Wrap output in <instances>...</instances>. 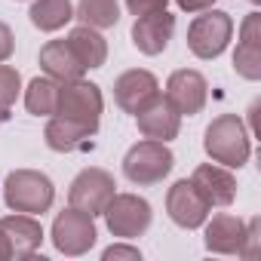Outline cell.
<instances>
[{
  "label": "cell",
  "mask_w": 261,
  "mask_h": 261,
  "mask_svg": "<svg viewBox=\"0 0 261 261\" xmlns=\"http://www.w3.org/2000/svg\"><path fill=\"white\" fill-rule=\"evenodd\" d=\"M28 19L37 31L56 34L74 19V4L71 0H34L31 10H28Z\"/></svg>",
  "instance_id": "ffe728a7"
},
{
  "label": "cell",
  "mask_w": 261,
  "mask_h": 261,
  "mask_svg": "<svg viewBox=\"0 0 261 261\" xmlns=\"http://www.w3.org/2000/svg\"><path fill=\"white\" fill-rule=\"evenodd\" d=\"M7 258H13V249H10V240H7V233L0 230V261H7Z\"/></svg>",
  "instance_id": "4dcf8cb0"
},
{
  "label": "cell",
  "mask_w": 261,
  "mask_h": 261,
  "mask_svg": "<svg viewBox=\"0 0 261 261\" xmlns=\"http://www.w3.org/2000/svg\"><path fill=\"white\" fill-rule=\"evenodd\" d=\"M59 92H62V83L53 80V77H34L28 86H25V108L28 114L34 117H53L56 108H59Z\"/></svg>",
  "instance_id": "44dd1931"
},
{
  "label": "cell",
  "mask_w": 261,
  "mask_h": 261,
  "mask_svg": "<svg viewBox=\"0 0 261 261\" xmlns=\"http://www.w3.org/2000/svg\"><path fill=\"white\" fill-rule=\"evenodd\" d=\"M175 166V154L169 151L166 142H154V139H142L123 157V175L126 181H133L136 188H154L160 185Z\"/></svg>",
  "instance_id": "3957f363"
},
{
  "label": "cell",
  "mask_w": 261,
  "mask_h": 261,
  "mask_svg": "<svg viewBox=\"0 0 261 261\" xmlns=\"http://www.w3.org/2000/svg\"><path fill=\"white\" fill-rule=\"evenodd\" d=\"M163 95L175 105V111H178L181 117H197V114L206 108V101H209V83H206V77H203L200 71H194V68H178V71L169 74Z\"/></svg>",
  "instance_id": "8fae6325"
},
{
  "label": "cell",
  "mask_w": 261,
  "mask_h": 261,
  "mask_svg": "<svg viewBox=\"0 0 261 261\" xmlns=\"http://www.w3.org/2000/svg\"><path fill=\"white\" fill-rule=\"evenodd\" d=\"M101 111H105V98H101V89L89 80H71V83H62V92H59V108L56 114L59 117H68L80 126H86L89 133H98L101 126Z\"/></svg>",
  "instance_id": "8992f818"
},
{
  "label": "cell",
  "mask_w": 261,
  "mask_h": 261,
  "mask_svg": "<svg viewBox=\"0 0 261 261\" xmlns=\"http://www.w3.org/2000/svg\"><path fill=\"white\" fill-rule=\"evenodd\" d=\"M133 117L139 123V133L145 139H154V142H172L181 133V114L175 111V105L163 92L151 95Z\"/></svg>",
  "instance_id": "9c48e42d"
},
{
  "label": "cell",
  "mask_w": 261,
  "mask_h": 261,
  "mask_svg": "<svg viewBox=\"0 0 261 261\" xmlns=\"http://www.w3.org/2000/svg\"><path fill=\"white\" fill-rule=\"evenodd\" d=\"M101 261H142L139 246H129V243H114L101 252Z\"/></svg>",
  "instance_id": "484cf974"
},
{
  "label": "cell",
  "mask_w": 261,
  "mask_h": 261,
  "mask_svg": "<svg viewBox=\"0 0 261 261\" xmlns=\"http://www.w3.org/2000/svg\"><path fill=\"white\" fill-rule=\"evenodd\" d=\"M117 194V181L108 169H98V166H89V169H80L68 188V206L86 212V215H101L105 206L111 203V197Z\"/></svg>",
  "instance_id": "52a82bcc"
},
{
  "label": "cell",
  "mask_w": 261,
  "mask_h": 261,
  "mask_svg": "<svg viewBox=\"0 0 261 261\" xmlns=\"http://www.w3.org/2000/svg\"><path fill=\"white\" fill-rule=\"evenodd\" d=\"M169 0H126V10L129 16H148V13H157V10H166Z\"/></svg>",
  "instance_id": "4316f807"
},
{
  "label": "cell",
  "mask_w": 261,
  "mask_h": 261,
  "mask_svg": "<svg viewBox=\"0 0 261 261\" xmlns=\"http://www.w3.org/2000/svg\"><path fill=\"white\" fill-rule=\"evenodd\" d=\"M230 37H233L230 13H224V10H203V13L194 16V22L188 28V49L197 59L212 62V59H218L227 49Z\"/></svg>",
  "instance_id": "277c9868"
},
{
  "label": "cell",
  "mask_w": 261,
  "mask_h": 261,
  "mask_svg": "<svg viewBox=\"0 0 261 261\" xmlns=\"http://www.w3.org/2000/svg\"><path fill=\"white\" fill-rule=\"evenodd\" d=\"M181 13H203V10H212L218 0H175Z\"/></svg>",
  "instance_id": "f546056e"
},
{
  "label": "cell",
  "mask_w": 261,
  "mask_h": 261,
  "mask_svg": "<svg viewBox=\"0 0 261 261\" xmlns=\"http://www.w3.org/2000/svg\"><path fill=\"white\" fill-rule=\"evenodd\" d=\"M258 243H261V218H249L246 221V230H243L240 255L243 258H258Z\"/></svg>",
  "instance_id": "d4e9b609"
},
{
  "label": "cell",
  "mask_w": 261,
  "mask_h": 261,
  "mask_svg": "<svg viewBox=\"0 0 261 261\" xmlns=\"http://www.w3.org/2000/svg\"><path fill=\"white\" fill-rule=\"evenodd\" d=\"M13 53H16V34L7 22H0V62H10Z\"/></svg>",
  "instance_id": "f1b7e54d"
},
{
  "label": "cell",
  "mask_w": 261,
  "mask_h": 261,
  "mask_svg": "<svg viewBox=\"0 0 261 261\" xmlns=\"http://www.w3.org/2000/svg\"><path fill=\"white\" fill-rule=\"evenodd\" d=\"M249 4H258V0H249Z\"/></svg>",
  "instance_id": "d6a6232c"
},
{
  "label": "cell",
  "mask_w": 261,
  "mask_h": 261,
  "mask_svg": "<svg viewBox=\"0 0 261 261\" xmlns=\"http://www.w3.org/2000/svg\"><path fill=\"white\" fill-rule=\"evenodd\" d=\"M160 92V83L151 71L145 68H129L114 80V101L126 111V114H136L151 95Z\"/></svg>",
  "instance_id": "9a60e30c"
},
{
  "label": "cell",
  "mask_w": 261,
  "mask_h": 261,
  "mask_svg": "<svg viewBox=\"0 0 261 261\" xmlns=\"http://www.w3.org/2000/svg\"><path fill=\"white\" fill-rule=\"evenodd\" d=\"M240 40H252L261 43V13H249L240 25Z\"/></svg>",
  "instance_id": "83f0119b"
},
{
  "label": "cell",
  "mask_w": 261,
  "mask_h": 261,
  "mask_svg": "<svg viewBox=\"0 0 261 261\" xmlns=\"http://www.w3.org/2000/svg\"><path fill=\"white\" fill-rule=\"evenodd\" d=\"M4 203L13 212L43 215L56 203V185L40 169H13L4 181Z\"/></svg>",
  "instance_id": "7a4b0ae2"
},
{
  "label": "cell",
  "mask_w": 261,
  "mask_h": 261,
  "mask_svg": "<svg viewBox=\"0 0 261 261\" xmlns=\"http://www.w3.org/2000/svg\"><path fill=\"white\" fill-rule=\"evenodd\" d=\"M191 181L212 209H224L237 200V175L221 163H200L191 172Z\"/></svg>",
  "instance_id": "7c38bea8"
},
{
  "label": "cell",
  "mask_w": 261,
  "mask_h": 261,
  "mask_svg": "<svg viewBox=\"0 0 261 261\" xmlns=\"http://www.w3.org/2000/svg\"><path fill=\"white\" fill-rule=\"evenodd\" d=\"M233 71H237V77H243L249 83L261 80V43L240 40L233 49Z\"/></svg>",
  "instance_id": "603a6c76"
},
{
  "label": "cell",
  "mask_w": 261,
  "mask_h": 261,
  "mask_svg": "<svg viewBox=\"0 0 261 261\" xmlns=\"http://www.w3.org/2000/svg\"><path fill=\"white\" fill-rule=\"evenodd\" d=\"M74 16L80 19V25H89V28H114L120 22V0H80Z\"/></svg>",
  "instance_id": "7402d4cb"
},
{
  "label": "cell",
  "mask_w": 261,
  "mask_h": 261,
  "mask_svg": "<svg viewBox=\"0 0 261 261\" xmlns=\"http://www.w3.org/2000/svg\"><path fill=\"white\" fill-rule=\"evenodd\" d=\"M40 68L46 77L59 80V83H71V80H80L86 74L83 62L77 59V53L71 49L68 40H49L40 46Z\"/></svg>",
  "instance_id": "e0dca14e"
},
{
  "label": "cell",
  "mask_w": 261,
  "mask_h": 261,
  "mask_svg": "<svg viewBox=\"0 0 261 261\" xmlns=\"http://www.w3.org/2000/svg\"><path fill=\"white\" fill-rule=\"evenodd\" d=\"M98 240V230H95V218L68 206L65 212L56 215L53 221V246L56 252L68 255V258H80L86 255Z\"/></svg>",
  "instance_id": "ba28073f"
},
{
  "label": "cell",
  "mask_w": 261,
  "mask_h": 261,
  "mask_svg": "<svg viewBox=\"0 0 261 261\" xmlns=\"http://www.w3.org/2000/svg\"><path fill=\"white\" fill-rule=\"evenodd\" d=\"M101 215H105L108 230L120 240H136V237L148 233V227L154 221L151 203L139 194H114Z\"/></svg>",
  "instance_id": "5b68a950"
},
{
  "label": "cell",
  "mask_w": 261,
  "mask_h": 261,
  "mask_svg": "<svg viewBox=\"0 0 261 261\" xmlns=\"http://www.w3.org/2000/svg\"><path fill=\"white\" fill-rule=\"evenodd\" d=\"M0 230L7 233L13 258H19V261L31 258L40 249V243H43V224L37 221V215H28V212L4 215V218H0Z\"/></svg>",
  "instance_id": "2e32d148"
},
{
  "label": "cell",
  "mask_w": 261,
  "mask_h": 261,
  "mask_svg": "<svg viewBox=\"0 0 261 261\" xmlns=\"http://www.w3.org/2000/svg\"><path fill=\"white\" fill-rule=\"evenodd\" d=\"M203 151L212 163L240 169L252 157V133L237 114H218L203 133Z\"/></svg>",
  "instance_id": "6da1fadb"
},
{
  "label": "cell",
  "mask_w": 261,
  "mask_h": 261,
  "mask_svg": "<svg viewBox=\"0 0 261 261\" xmlns=\"http://www.w3.org/2000/svg\"><path fill=\"white\" fill-rule=\"evenodd\" d=\"M65 40L71 43V49L77 53V59L83 62L86 71L101 68V65L108 62V40H105V34H101L98 28L77 25V28H71V34H68Z\"/></svg>",
  "instance_id": "d6986e66"
},
{
  "label": "cell",
  "mask_w": 261,
  "mask_h": 261,
  "mask_svg": "<svg viewBox=\"0 0 261 261\" xmlns=\"http://www.w3.org/2000/svg\"><path fill=\"white\" fill-rule=\"evenodd\" d=\"M92 136L86 126L68 120V117H46V129H43V139H46V148L56 151V154H71V151H83L86 145H92Z\"/></svg>",
  "instance_id": "ac0fdd59"
},
{
  "label": "cell",
  "mask_w": 261,
  "mask_h": 261,
  "mask_svg": "<svg viewBox=\"0 0 261 261\" xmlns=\"http://www.w3.org/2000/svg\"><path fill=\"white\" fill-rule=\"evenodd\" d=\"M212 206L203 200V194L194 188L191 178H178L169 191H166V215L172 218V224H178L181 230H197L203 227V221L209 218Z\"/></svg>",
  "instance_id": "30bf717a"
},
{
  "label": "cell",
  "mask_w": 261,
  "mask_h": 261,
  "mask_svg": "<svg viewBox=\"0 0 261 261\" xmlns=\"http://www.w3.org/2000/svg\"><path fill=\"white\" fill-rule=\"evenodd\" d=\"M10 120V108H4V105H0V126H4Z\"/></svg>",
  "instance_id": "1f68e13d"
},
{
  "label": "cell",
  "mask_w": 261,
  "mask_h": 261,
  "mask_svg": "<svg viewBox=\"0 0 261 261\" xmlns=\"http://www.w3.org/2000/svg\"><path fill=\"white\" fill-rule=\"evenodd\" d=\"M246 221L230 212H218L203 221V246L212 255H240Z\"/></svg>",
  "instance_id": "5bb4252c"
},
{
  "label": "cell",
  "mask_w": 261,
  "mask_h": 261,
  "mask_svg": "<svg viewBox=\"0 0 261 261\" xmlns=\"http://www.w3.org/2000/svg\"><path fill=\"white\" fill-rule=\"evenodd\" d=\"M172 34H175V16L169 10L148 13V16H139L133 22V46L142 56H160V53H166Z\"/></svg>",
  "instance_id": "4fadbf2b"
},
{
  "label": "cell",
  "mask_w": 261,
  "mask_h": 261,
  "mask_svg": "<svg viewBox=\"0 0 261 261\" xmlns=\"http://www.w3.org/2000/svg\"><path fill=\"white\" fill-rule=\"evenodd\" d=\"M22 95V77L13 65L0 62V105L4 108H13L16 98Z\"/></svg>",
  "instance_id": "cb8c5ba5"
}]
</instances>
